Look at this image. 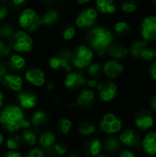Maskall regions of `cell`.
Segmentation results:
<instances>
[{
    "instance_id": "18",
    "label": "cell",
    "mask_w": 156,
    "mask_h": 157,
    "mask_svg": "<svg viewBox=\"0 0 156 157\" xmlns=\"http://www.w3.org/2000/svg\"><path fill=\"white\" fill-rule=\"evenodd\" d=\"M96 101V96L94 91H92L91 89H82L78 96H77V99H76V105L77 107H80L82 109H90L94 106Z\"/></svg>"
},
{
    "instance_id": "19",
    "label": "cell",
    "mask_w": 156,
    "mask_h": 157,
    "mask_svg": "<svg viewBox=\"0 0 156 157\" xmlns=\"http://www.w3.org/2000/svg\"><path fill=\"white\" fill-rule=\"evenodd\" d=\"M3 85L9 90L13 92H19L23 88V79L17 74H7L3 81Z\"/></svg>"
},
{
    "instance_id": "41",
    "label": "cell",
    "mask_w": 156,
    "mask_h": 157,
    "mask_svg": "<svg viewBox=\"0 0 156 157\" xmlns=\"http://www.w3.org/2000/svg\"><path fill=\"white\" fill-rule=\"evenodd\" d=\"M26 157H46L44 155V151L40 148H33L30 150Z\"/></svg>"
},
{
    "instance_id": "12",
    "label": "cell",
    "mask_w": 156,
    "mask_h": 157,
    "mask_svg": "<svg viewBox=\"0 0 156 157\" xmlns=\"http://www.w3.org/2000/svg\"><path fill=\"white\" fill-rule=\"evenodd\" d=\"M86 77L84 74L77 71H71L69 72L63 81V85L68 89H78L86 85Z\"/></svg>"
},
{
    "instance_id": "27",
    "label": "cell",
    "mask_w": 156,
    "mask_h": 157,
    "mask_svg": "<svg viewBox=\"0 0 156 157\" xmlns=\"http://www.w3.org/2000/svg\"><path fill=\"white\" fill-rule=\"evenodd\" d=\"M60 17L59 12L56 9L50 8L48 9L42 17H40V25H45V26H51L58 21Z\"/></svg>"
},
{
    "instance_id": "31",
    "label": "cell",
    "mask_w": 156,
    "mask_h": 157,
    "mask_svg": "<svg viewBox=\"0 0 156 157\" xmlns=\"http://www.w3.org/2000/svg\"><path fill=\"white\" fill-rule=\"evenodd\" d=\"M112 32L118 37H125L131 32V25L125 20H120L114 24Z\"/></svg>"
},
{
    "instance_id": "60",
    "label": "cell",
    "mask_w": 156,
    "mask_h": 157,
    "mask_svg": "<svg viewBox=\"0 0 156 157\" xmlns=\"http://www.w3.org/2000/svg\"><path fill=\"white\" fill-rule=\"evenodd\" d=\"M154 49H155V52H156V46H155V48H154Z\"/></svg>"
},
{
    "instance_id": "29",
    "label": "cell",
    "mask_w": 156,
    "mask_h": 157,
    "mask_svg": "<svg viewBox=\"0 0 156 157\" xmlns=\"http://www.w3.org/2000/svg\"><path fill=\"white\" fill-rule=\"evenodd\" d=\"M55 142H56V136L52 131L47 130L39 136V143L44 149L51 147Z\"/></svg>"
},
{
    "instance_id": "50",
    "label": "cell",
    "mask_w": 156,
    "mask_h": 157,
    "mask_svg": "<svg viewBox=\"0 0 156 157\" xmlns=\"http://www.w3.org/2000/svg\"><path fill=\"white\" fill-rule=\"evenodd\" d=\"M27 0H11V3L16 6H20L26 3Z\"/></svg>"
},
{
    "instance_id": "56",
    "label": "cell",
    "mask_w": 156,
    "mask_h": 157,
    "mask_svg": "<svg viewBox=\"0 0 156 157\" xmlns=\"http://www.w3.org/2000/svg\"><path fill=\"white\" fill-rule=\"evenodd\" d=\"M42 1H43L44 3H51L53 0H42Z\"/></svg>"
},
{
    "instance_id": "34",
    "label": "cell",
    "mask_w": 156,
    "mask_h": 157,
    "mask_svg": "<svg viewBox=\"0 0 156 157\" xmlns=\"http://www.w3.org/2000/svg\"><path fill=\"white\" fill-rule=\"evenodd\" d=\"M87 74L92 79H95V80L100 79L103 75V70H102L101 65L97 63H92L87 67Z\"/></svg>"
},
{
    "instance_id": "30",
    "label": "cell",
    "mask_w": 156,
    "mask_h": 157,
    "mask_svg": "<svg viewBox=\"0 0 156 157\" xmlns=\"http://www.w3.org/2000/svg\"><path fill=\"white\" fill-rule=\"evenodd\" d=\"M21 139L26 144L29 146H34L38 141V132L35 129H25L21 133Z\"/></svg>"
},
{
    "instance_id": "39",
    "label": "cell",
    "mask_w": 156,
    "mask_h": 157,
    "mask_svg": "<svg viewBox=\"0 0 156 157\" xmlns=\"http://www.w3.org/2000/svg\"><path fill=\"white\" fill-rule=\"evenodd\" d=\"M14 33V28L9 23H3L0 25V37L2 39H8Z\"/></svg>"
},
{
    "instance_id": "42",
    "label": "cell",
    "mask_w": 156,
    "mask_h": 157,
    "mask_svg": "<svg viewBox=\"0 0 156 157\" xmlns=\"http://www.w3.org/2000/svg\"><path fill=\"white\" fill-rule=\"evenodd\" d=\"M7 71H8V70H7V68H6V65L4 63L0 62V83H2L4 77L8 74Z\"/></svg>"
},
{
    "instance_id": "9",
    "label": "cell",
    "mask_w": 156,
    "mask_h": 157,
    "mask_svg": "<svg viewBox=\"0 0 156 157\" xmlns=\"http://www.w3.org/2000/svg\"><path fill=\"white\" fill-rule=\"evenodd\" d=\"M98 17V12L94 7L84 8L75 19V24L79 29H89L95 27Z\"/></svg>"
},
{
    "instance_id": "45",
    "label": "cell",
    "mask_w": 156,
    "mask_h": 157,
    "mask_svg": "<svg viewBox=\"0 0 156 157\" xmlns=\"http://www.w3.org/2000/svg\"><path fill=\"white\" fill-rule=\"evenodd\" d=\"M149 75L153 80L156 81V61L154 62L149 68Z\"/></svg>"
},
{
    "instance_id": "11",
    "label": "cell",
    "mask_w": 156,
    "mask_h": 157,
    "mask_svg": "<svg viewBox=\"0 0 156 157\" xmlns=\"http://www.w3.org/2000/svg\"><path fill=\"white\" fill-rule=\"evenodd\" d=\"M134 124L141 131H147L154 124L153 113L148 109L139 110L134 117Z\"/></svg>"
},
{
    "instance_id": "28",
    "label": "cell",
    "mask_w": 156,
    "mask_h": 157,
    "mask_svg": "<svg viewBox=\"0 0 156 157\" xmlns=\"http://www.w3.org/2000/svg\"><path fill=\"white\" fill-rule=\"evenodd\" d=\"M120 142L118 138L113 137V136H109V137H106L103 141V144L102 146L104 147V149L110 154H114L117 153L120 149Z\"/></svg>"
},
{
    "instance_id": "55",
    "label": "cell",
    "mask_w": 156,
    "mask_h": 157,
    "mask_svg": "<svg viewBox=\"0 0 156 157\" xmlns=\"http://www.w3.org/2000/svg\"><path fill=\"white\" fill-rule=\"evenodd\" d=\"M4 141H5V138H4V135L0 132V145L4 143Z\"/></svg>"
},
{
    "instance_id": "49",
    "label": "cell",
    "mask_w": 156,
    "mask_h": 157,
    "mask_svg": "<svg viewBox=\"0 0 156 157\" xmlns=\"http://www.w3.org/2000/svg\"><path fill=\"white\" fill-rule=\"evenodd\" d=\"M150 106H151L152 109L156 112V94L151 98V99H150Z\"/></svg>"
},
{
    "instance_id": "35",
    "label": "cell",
    "mask_w": 156,
    "mask_h": 157,
    "mask_svg": "<svg viewBox=\"0 0 156 157\" xmlns=\"http://www.w3.org/2000/svg\"><path fill=\"white\" fill-rule=\"evenodd\" d=\"M72 121L67 119V118H62L58 121V123H57V129H58V132L59 133L63 134V135H67L71 129H72Z\"/></svg>"
},
{
    "instance_id": "37",
    "label": "cell",
    "mask_w": 156,
    "mask_h": 157,
    "mask_svg": "<svg viewBox=\"0 0 156 157\" xmlns=\"http://www.w3.org/2000/svg\"><path fill=\"white\" fill-rule=\"evenodd\" d=\"M156 57V52L155 49L154 47H151L149 44L143 49L142 54H141V60H143V61H153L154 60V58Z\"/></svg>"
},
{
    "instance_id": "5",
    "label": "cell",
    "mask_w": 156,
    "mask_h": 157,
    "mask_svg": "<svg viewBox=\"0 0 156 157\" xmlns=\"http://www.w3.org/2000/svg\"><path fill=\"white\" fill-rule=\"evenodd\" d=\"M18 25L20 28L33 32L37 30L40 25V17L32 8H25L18 17Z\"/></svg>"
},
{
    "instance_id": "3",
    "label": "cell",
    "mask_w": 156,
    "mask_h": 157,
    "mask_svg": "<svg viewBox=\"0 0 156 157\" xmlns=\"http://www.w3.org/2000/svg\"><path fill=\"white\" fill-rule=\"evenodd\" d=\"M8 46L17 53H27L32 51V38L25 30H17L7 39Z\"/></svg>"
},
{
    "instance_id": "17",
    "label": "cell",
    "mask_w": 156,
    "mask_h": 157,
    "mask_svg": "<svg viewBox=\"0 0 156 157\" xmlns=\"http://www.w3.org/2000/svg\"><path fill=\"white\" fill-rule=\"evenodd\" d=\"M107 53L114 60H123L129 55V48L123 42L113 41L107 49Z\"/></svg>"
},
{
    "instance_id": "26",
    "label": "cell",
    "mask_w": 156,
    "mask_h": 157,
    "mask_svg": "<svg viewBox=\"0 0 156 157\" xmlns=\"http://www.w3.org/2000/svg\"><path fill=\"white\" fill-rule=\"evenodd\" d=\"M49 121V115L44 110H37L32 113L29 122L34 127H41Z\"/></svg>"
},
{
    "instance_id": "14",
    "label": "cell",
    "mask_w": 156,
    "mask_h": 157,
    "mask_svg": "<svg viewBox=\"0 0 156 157\" xmlns=\"http://www.w3.org/2000/svg\"><path fill=\"white\" fill-rule=\"evenodd\" d=\"M18 105L21 109H34L38 103V98L36 94L30 90H21L17 95Z\"/></svg>"
},
{
    "instance_id": "24",
    "label": "cell",
    "mask_w": 156,
    "mask_h": 157,
    "mask_svg": "<svg viewBox=\"0 0 156 157\" xmlns=\"http://www.w3.org/2000/svg\"><path fill=\"white\" fill-rule=\"evenodd\" d=\"M141 145L143 146L144 152L152 156L156 155V132H149L142 141Z\"/></svg>"
},
{
    "instance_id": "23",
    "label": "cell",
    "mask_w": 156,
    "mask_h": 157,
    "mask_svg": "<svg viewBox=\"0 0 156 157\" xmlns=\"http://www.w3.org/2000/svg\"><path fill=\"white\" fill-rule=\"evenodd\" d=\"M96 10L105 15H112L117 11L116 0H96Z\"/></svg>"
},
{
    "instance_id": "53",
    "label": "cell",
    "mask_w": 156,
    "mask_h": 157,
    "mask_svg": "<svg viewBox=\"0 0 156 157\" xmlns=\"http://www.w3.org/2000/svg\"><path fill=\"white\" fill-rule=\"evenodd\" d=\"M90 1H91V0H76L77 4H79V5H85V4L89 3Z\"/></svg>"
},
{
    "instance_id": "6",
    "label": "cell",
    "mask_w": 156,
    "mask_h": 157,
    "mask_svg": "<svg viewBox=\"0 0 156 157\" xmlns=\"http://www.w3.org/2000/svg\"><path fill=\"white\" fill-rule=\"evenodd\" d=\"M49 66L53 70L63 69L66 72L72 71V52L62 50L49 59Z\"/></svg>"
},
{
    "instance_id": "51",
    "label": "cell",
    "mask_w": 156,
    "mask_h": 157,
    "mask_svg": "<svg viewBox=\"0 0 156 157\" xmlns=\"http://www.w3.org/2000/svg\"><path fill=\"white\" fill-rule=\"evenodd\" d=\"M75 108H77V105H76L75 102H71V103L67 106V109H75Z\"/></svg>"
},
{
    "instance_id": "40",
    "label": "cell",
    "mask_w": 156,
    "mask_h": 157,
    "mask_svg": "<svg viewBox=\"0 0 156 157\" xmlns=\"http://www.w3.org/2000/svg\"><path fill=\"white\" fill-rule=\"evenodd\" d=\"M11 52L10 47L2 39H0V57H6Z\"/></svg>"
},
{
    "instance_id": "38",
    "label": "cell",
    "mask_w": 156,
    "mask_h": 157,
    "mask_svg": "<svg viewBox=\"0 0 156 157\" xmlns=\"http://www.w3.org/2000/svg\"><path fill=\"white\" fill-rule=\"evenodd\" d=\"M75 29L72 25H66L62 29V37L64 40H71L75 36Z\"/></svg>"
},
{
    "instance_id": "57",
    "label": "cell",
    "mask_w": 156,
    "mask_h": 157,
    "mask_svg": "<svg viewBox=\"0 0 156 157\" xmlns=\"http://www.w3.org/2000/svg\"><path fill=\"white\" fill-rule=\"evenodd\" d=\"M97 157H108V155H99L98 156H97Z\"/></svg>"
},
{
    "instance_id": "15",
    "label": "cell",
    "mask_w": 156,
    "mask_h": 157,
    "mask_svg": "<svg viewBox=\"0 0 156 157\" xmlns=\"http://www.w3.org/2000/svg\"><path fill=\"white\" fill-rule=\"evenodd\" d=\"M120 144H122L125 146L131 147V148H136L139 147L142 144L141 137L139 133L132 130V129H126L124 130L119 138Z\"/></svg>"
},
{
    "instance_id": "47",
    "label": "cell",
    "mask_w": 156,
    "mask_h": 157,
    "mask_svg": "<svg viewBox=\"0 0 156 157\" xmlns=\"http://www.w3.org/2000/svg\"><path fill=\"white\" fill-rule=\"evenodd\" d=\"M3 157H22L21 154L17 152V151H9L7 153H6Z\"/></svg>"
},
{
    "instance_id": "21",
    "label": "cell",
    "mask_w": 156,
    "mask_h": 157,
    "mask_svg": "<svg viewBox=\"0 0 156 157\" xmlns=\"http://www.w3.org/2000/svg\"><path fill=\"white\" fill-rule=\"evenodd\" d=\"M102 149V143L98 139H89L84 145V153L87 157H97Z\"/></svg>"
},
{
    "instance_id": "16",
    "label": "cell",
    "mask_w": 156,
    "mask_h": 157,
    "mask_svg": "<svg viewBox=\"0 0 156 157\" xmlns=\"http://www.w3.org/2000/svg\"><path fill=\"white\" fill-rule=\"evenodd\" d=\"M25 79L34 86L40 87L46 83V75L40 68H30L25 72Z\"/></svg>"
},
{
    "instance_id": "4",
    "label": "cell",
    "mask_w": 156,
    "mask_h": 157,
    "mask_svg": "<svg viewBox=\"0 0 156 157\" xmlns=\"http://www.w3.org/2000/svg\"><path fill=\"white\" fill-rule=\"evenodd\" d=\"M94 52L86 45H79L74 52H72V65L77 69L87 68L93 62Z\"/></svg>"
},
{
    "instance_id": "25",
    "label": "cell",
    "mask_w": 156,
    "mask_h": 157,
    "mask_svg": "<svg viewBox=\"0 0 156 157\" xmlns=\"http://www.w3.org/2000/svg\"><path fill=\"white\" fill-rule=\"evenodd\" d=\"M149 43L143 39H136V40H132L131 43L130 44V46L128 47L129 54H131V56L134 59H140L143 49Z\"/></svg>"
},
{
    "instance_id": "46",
    "label": "cell",
    "mask_w": 156,
    "mask_h": 157,
    "mask_svg": "<svg viewBox=\"0 0 156 157\" xmlns=\"http://www.w3.org/2000/svg\"><path fill=\"white\" fill-rule=\"evenodd\" d=\"M97 84H98L97 80H95V79L90 78V79H87V81H86V86H88V87H90V88H97Z\"/></svg>"
},
{
    "instance_id": "13",
    "label": "cell",
    "mask_w": 156,
    "mask_h": 157,
    "mask_svg": "<svg viewBox=\"0 0 156 157\" xmlns=\"http://www.w3.org/2000/svg\"><path fill=\"white\" fill-rule=\"evenodd\" d=\"M103 74L108 77L109 80L116 79L120 77L124 72V65L118 60H108L105 63L102 67Z\"/></svg>"
},
{
    "instance_id": "1",
    "label": "cell",
    "mask_w": 156,
    "mask_h": 157,
    "mask_svg": "<svg viewBox=\"0 0 156 157\" xmlns=\"http://www.w3.org/2000/svg\"><path fill=\"white\" fill-rule=\"evenodd\" d=\"M0 124L10 132H15L20 129H28L30 126L29 121L25 119L22 109L17 105H8L2 109L0 111Z\"/></svg>"
},
{
    "instance_id": "59",
    "label": "cell",
    "mask_w": 156,
    "mask_h": 157,
    "mask_svg": "<svg viewBox=\"0 0 156 157\" xmlns=\"http://www.w3.org/2000/svg\"><path fill=\"white\" fill-rule=\"evenodd\" d=\"M6 1H7V0H0V2H6Z\"/></svg>"
},
{
    "instance_id": "33",
    "label": "cell",
    "mask_w": 156,
    "mask_h": 157,
    "mask_svg": "<svg viewBox=\"0 0 156 157\" xmlns=\"http://www.w3.org/2000/svg\"><path fill=\"white\" fill-rule=\"evenodd\" d=\"M120 10L126 14L135 13L138 9V3L136 0H122L120 2Z\"/></svg>"
},
{
    "instance_id": "22",
    "label": "cell",
    "mask_w": 156,
    "mask_h": 157,
    "mask_svg": "<svg viewBox=\"0 0 156 157\" xmlns=\"http://www.w3.org/2000/svg\"><path fill=\"white\" fill-rule=\"evenodd\" d=\"M46 157H57L64 155L68 152V146L64 142H55L51 147L43 150Z\"/></svg>"
},
{
    "instance_id": "43",
    "label": "cell",
    "mask_w": 156,
    "mask_h": 157,
    "mask_svg": "<svg viewBox=\"0 0 156 157\" xmlns=\"http://www.w3.org/2000/svg\"><path fill=\"white\" fill-rule=\"evenodd\" d=\"M9 13V9L6 6H0V20L5 19Z\"/></svg>"
},
{
    "instance_id": "52",
    "label": "cell",
    "mask_w": 156,
    "mask_h": 157,
    "mask_svg": "<svg viewBox=\"0 0 156 157\" xmlns=\"http://www.w3.org/2000/svg\"><path fill=\"white\" fill-rule=\"evenodd\" d=\"M67 157H81V155L78 152H72L71 154L68 155Z\"/></svg>"
},
{
    "instance_id": "2",
    "label": "cell",
    "mask_w": 156,
    "mask_h": 157,
    "mask_svg": "<svg viewBox=\"0 0 156 157\" xmlns=\"http://www.w3.org/2000/svg\"><path fill=\"white\" fill-rule=\"evenodd\" d=\"M87 44L99 56L107 53V49L115 40L113 32L107 27L95 26L90 29L86 36Z\"/></svg>"
},
{
    "instance_id": "54",
    "label": "cell",
    "mask_w": 156,
    "mask_h": 157,
    "mask_svg": "<svg viewBox=\"0 0 156 157\" xmlns=\"http://www.w3.org/2000/svg\"><path fill=\"white\" fill-rule=\"evenodd\" d=\"M3 100H4V95H3L2 91L0 90V109H1L2 106H3Z\"/></svg>"
},
{
    "instance_id": "32",
    "label": "cell",
    "mask_w": 156,
    "mask_h": 157,
    "mask_svg": "<svg viewBox=\"0 0 156 157\" xmlns=\"http://www.w3.org/2000/svg\"><path fill=\"white\" fill-rule=\"evenodd\" d=\"M97 131L96 126L89 121H81L78 125V132L83 136H90Z\"/></svg>"
},
{
    "instance_id": "7",
    "label": "cell",
    "mask_w": 156,
    "mask_h": 157,
    "mask_svg": "<svg viewBox=\"0 0 156 157\" xmlns=\"http://www.w3.org/2000/svg\"><path fill=\"white\" fill-rule=\"evenodd\" d=\"M141 39L149 42H156V15L145 16L140 24Z\"/></svg>"
},
{
    "instance_id": "20",
    "label": "cell",
    "mask_w": 156,
    "mask_h": 157,
    "mask_svg": "<svg viewBox=\"0 0 156 157\" xmlns=\"http://www.w3.org/2000/svg\"><path fill=\"white\" fill-rule=\"evenodd\" d=\"M25 65H26L25 58L19 53H15L9 56L6 63V68L7 70H10L15 74L20 72L25 67Z\"/></svg>"
},
{
    "instance_id": "48",
    "label": "cell",
    "mask_w": 156,
    "mask_h": 157,
    "mask_svg": "<svg viewBox=\"0 0 156 157\" xmlns=\"http://www.w3.org/2000/svg\"><path fill=\"white\" fill-rule=\"evenodd\" d=\"M45 87L48 91H52L55 88V85L52 81H48L45 83Z\"/></svg>"
},
{
    "instance_id": "8",
    "label": "cell",
    "mask_w": 156,
    "mask_h": 157,
    "mask_svg": "<svg viewBox=\"0 0 156 157\" xmlns=\"http://www.w3.org/2000/svg\"><path fill=\"white\" fill-rule=\"evenodd\" d=\"M123 126V122L121 119H120L117 115L113 113L105 114L101 121L99 122V129L102 132L106 134H115L121 131Z\"/></svg>"
},
{
    "instance_id": "44",
    "label": "cell",
    "mask_w": 156,
    "mask_h": 157,
    "mask_svg": "<svg viewBox=\"0 0 156 157\" xmlns=\"http://www.w3.org/2000/svg\"><path fill=\"white\" fill-rule=\"evenodd\" d=\"M119 157H135V154L131 150H120L119 153Z\"/></svg>"
},
{
    "instance_id": "10",
    "label": "cell",
    "mask_w": 156,
    "mask_h": 157,
    "mask_svg": "<svg viewBox=\"0 0 156 157\" xmlns=\"http://www.w3.org/2000/svg\"><path fill=\"white\" fill-rule=\"evenodd\" d=\"M97 90L99 96V98L104 102H109L115 98L118 93V86L117 85L109 79L102 80L98 82Z\"/></svg>"
},
{
    "instance_id": "58",
    "label": "cell",
    "mask_w": 156,
    "mask_h": 157,
    "mask_svg": "<svg viewBox=\"0 0 156 157\" xmlns=\"http://www.w3.org/2000/svg\"><path fill=\"white\" fill-rule=\"evenodd\" d=\"M151 2H152V3H154V5H156V0H151Z\"/></svg>"
},
{
    "instance_id": "36",
    "label": "cell",
    "mask_w": 156,
    "mask_h": 157,
    "mask_svg": "<svg viewBox=\"0 0 156 157\" xmlns=\"http://www.w3.org/2000/svg\"><path fill=\"white\" fill-rule=\"evenodd\" d=\"M22 139L19 135H12L6 141V146L10 151H16L21 144Z\"/></svg>"
}]
</instances>
